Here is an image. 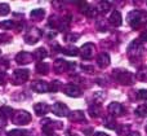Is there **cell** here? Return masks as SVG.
<instances>
[{
	"mask_svg": "<svg viewBox=\"0 0 147 136\" xmlns=\"http://www.w3.org/2000/svg\"><path fill=\"white\" fill-rule=\"evenodd\" d=\"M137 79L140 80H147V66H145L143 69H141L137 74Z\"/></svg>",
	"mask_w": 147,
	"mask_h": 136,
	"instance_id": "obj_33",
	"label": "cell"
},
{
	"mask_svg": "<svg viewBox=\"0 0 147 136\" xmlns=\"http://www.w3.org/2000/svg\"><path fill=\"white\" fill-rule=\"evenodd\" d=\"M146 132H147V126H146Z\"/></svg>",
	"mask_w": 147,
	"mask_h": 136,
	"instance_id": "obj_45",
	"label": "cell"
},
{
	"mask_svg": "<svg viewBox=\"0 0 147 136\" xmlns=\"http://www.w3.org/2000/svg\"><path fill=\"white\" fill-rule=\"evenodd\" d=\"M128 136H141V135H140V132H129Z\"/></svg>",
	"mask_w": 147,
	"mask_h": 136,
	"instance_id": "obj_43",
	"label": "cell"
},
{
	"mask_svg": "<svg viewBox=\"0 0 147 136\" xmlns=\"http://www.w3.org/2000/svg\"><path fill=\"white\" fill-rule=\"evenodd\" d=\"M94 51H96V47L92 43H85L80 49H79V53L83 57L84 60H90L94 54Z\"/></svg>",
	"mask_w": 147,
	"mask_h": 136,
	"instance_id": "obj_7",
	"label": "cell"
},
{
	"mask_svg": "<svg viewBox=\"0 0 147 136\" xmlns=\"http://www.w3.org/2000/svg\"><path fill=\"white\" fill-rule=\"evenodd\" d=\"M109 21H110V23H111L112 26H115V27H119V26L121 25V22H123L121 14H120L117 10H114V12L111 13V16H110Z\"/></svg>",
	"mask_w": 147,
	"mask_h": 136,
	"instance_id": "obj_16",
	"label": "cell"
},
{
	"mask_svg": "<svg viewBox=\"0 0 147 136\" xmlns=\"http://www.w3.org/2000/svg\"><path fill=\"white\" fill-rule=\"evenodd\" d=\"M8 66H9V64H8V61L0 62V71H3V70H5V69H7Z\"/></svg>",
	"mask_w": 147,
	"mask_h": 136,
	"instance_id": "obj_39",
	"label": "cell"
},
{
	"mask_svg": "<svg viewBox=\"0 0 147 136\" xmlns=\"http://www.w3.org/2000/svg\"><path fill=\"white\" fill-rule=\"evenodd\" d=\"M9 12H10L9 4H7V3H0V16H7V14H9Z\"/></svg>",
	"mask_w": 147,
	"mask_h": 136,
	"instance_id": "obj_29",
	"label": "cell"
},
{
	"mask_svg": "<svg viewBox=\"0 0 147 136\" xmlns=\"http://www.w3.org/2000/svg\"><path fill=\"white\" fill-rule=\"evenodd\" d=\"M97 65H98L101 69H105L110 65V56L107 53H99L97 56Z\"/></svg>",
	"mask_w": 147,
	"mask_h": 136,
	"instance_id": "obj_14",
	"label": "cell"
},
{
	"mask_svg": "<svg viewBox=\"0 0 147 136\" xmlns=\"http://www.w3.org/2000/svg\"><path fill=\"white\" fill-rule=\"evenodd\" d=\"M81 69L88 70L89 73H93V66H85V65H83V66H81Z\"/></svg>",
	"mask_w": 147,
	"mask_h": 136,
	"instance_id": "obj_41",
	"label": "cell"
},
{
	"mask_svg": "<svg viewBox=\"0 0 147 136\" xmlns=\"http://www.w3.org/2000/svg\"><path fill=\"white\" fill-rule=\"evenodd\" d=\"M103 124H105V127L109 129V130H115L116 129V122H115V119L112 118V117H107V118H105Z\"/></svg>",
	"mask_w": 147,
	"mask_h": 136,
	"instance_id": "obj_24",
	"label": "cell"
},
{
	"mask_svg": "<svg viewBox=\"0 0 147 136\" xmlns=\"http://www.w3.org/2000/svg\"><path fill=\"white\" fill-rule=\"evenodd\" d=\"M107 110L110 113V117H119L124 113V106L119 103H111L107 108Z\"/></svg>",
	"mask_w": 147,
	"mask_h": 136,
	"instance_id": "obj_9",
	"label": "cell"
},
{
	"mask_svg": "<svg viewBox=\"0 0 147 136\" xmlns=\"http://www.w3.org/2000/svg\"><path fill=\"white\" fill-rule=\"evenodd\" d=\"M115 77H116V80L120 84L130 86L134 83V75H133L132 73L127 71V70H116Z\"/></svg>",
	"mask_w": 147,
	"mask_h": 136,
	"instance_id": "obj_2",
	"label": "cell"
},
{
	"mask_svg": "<svg viewBox=\"0 0 147 136\" xmlns=\"http://www.w3.org/2000/svg\"><path fill=\"white\" fill-rule=\"evenodd\" d=\"M94 136H109V135H107V134H105V132L98 131V132H96V134H94Z\"/></svg>",
	"mask_w": 147,
	"mask_h": 136,
	"instance_id": "obj_42",
	"label": "cell"
},
{
	"mask_svg": "<svg viewBox=\"0 0 147 136\" xmlns=\"http://www.w3.org/2000/svg\"><path fill=\"white\" fill-rule=\"evenodd\" d=\"M59 21L61 20H58V17H57V16H52L51 17V20H49V26H51L52 29H58V26H59Z\"/></svg>",
	"mask_w": 147,
	"mask_h": 136,
	"instance_id": "obj_31",
	"label": "cell"
},
{
	"mask_svg": "<svg viewBox=\"0 0 147 136\" xmlns=\"http://www.w3.org/2000/svg\"><path fill=\"white\" fill-rule=\"evenodd\" d=\"M32 90L38 93H45L49 91V83L44 82V80H36L32 84Z\"/></svg>",
	"mask_w": 147,
	"mask_h": 136,
	"instance_id": "obj_12",
	"label": "cell"
},
{
	"mask_svg": "<svg viewBox=\"0 0 147 136\" xmlns=\"http://www.w3.org/2000/svg\"><path fill=\"white\" fill-rule=\"evenodd\" d=\"M5 80H7V74H5V71H0V84H4Z\"/></svg>",
	"mask_w": 147,
	"mask_h": 136,
	"instance_id": "obj_37",
	"label": "cell"
},
{
	"mask_svg": "<svg viewBox=\"0 0 147 136\" xmlns=\"http://www.w3.org/2000/svg\"><path fill=\"white\" fill-rule=\"evenodd\" d=\"M30 16H31V18H34V20L40 21L41 18L45 16V10L41 9V8H38V9H34L32 12L30 13Z\"/></svg>",
	"mask_w": 147,
	"mask_h": 136,
	"instance_id": "obj_21",
	"label": "cell"
},
{
	"mask_svg": "<svg viewBox=\"0 0 147 136\" xmlns=\"http://www.w3.org/2000/svg\"><path fill=\"white\" fill-rule=\"evenodd\" d=\"M63 91H65V93H66L67 96H70V97H80V96L83 95L81 90L78 87V86H75V84H67V86H65Z\"/></svg>",
	"mask_w": 147,
	"mask_h": 136,
	"instance_id": "obj_11",
	"label": "cell"
},
{
	"mask_svg": "<svg viewBox=\"0 0 147 136\" xmlns=\"http://www.w3.org/2000/svg\"><path fill=\"white\" fill-rule=\"evenodd\" d=\"M54 70H56V73L66 71V70H69V62L62 60V58L56 60V61H54Z\"/></svg>",
	"mask_w": 147,
	"mask_h": 136,
	"instance_id": "obj_15",
	"label": "cell"
},
{
	"mask_svg": "<svg viewBox=\"0 0 147 136\" xmlns=\"http://www.w3.org/2000/svg\"><path fill=\"white\" fill-rule=\"evenodd\" d=\"M13 114H14V112H13V109L9 108V106H1V108H0V116L4 117L5 119L12 118Z\"/></svg>",
	"mask_w": 147,
	"mask_h": 136,
	"instance_id": "obj_22",
	"label": "cell"
},
{
	"mask_svg": "<svg viewBox=\"0 0 147 136\" xmlns=\"http://www.w3.org/2000/svg\"><path fill=\"white\" fill-rule=\"evenodd\" d=\"M12 122L17 126H25L31 122V114L26 110H17L14 112L12 117Z\"/></svg>",
	"mask_w": 147,
	"mask_h": 136,
	"instance_id": "obj_1",
	"label": "cell"
},
{
	"mask_svg": "<svg viewBox=\"0 0 147 136\" xmlns=\"http://www.w3.org/2000/svg\"><path fill=\"white\" fill-rule=\"evenodd\" d=\"M136 114H137L138 117L147 116V101H146V103H143L142 105H140L137 109H136Z\"/></svg>",
	"mask_w": 147,
	"mask_h": 136,
	"instance_id": "obj_26",
	"label": "cell"
},
{
	"mask_svg": "<svg viewBox=\"0 0 147 136\" xmlns=\"http://www.w3.org/2000/svg\"><path fill=\"white\" fill-rule=\"evenodd\" d=\"M138 40L142 43V41H147V31H143L142 34H141V36H140V39Z\"/></svg>",
	"mask_w": 147,
	"mask_h": 136,
	"instance_id": "obj_38",
	"label": "cell"
},
{
	"mask_svg": "<svg viewBox=\"0 0 147 136\" xmlns=\"http://www.w3.org/2000/svg\"><path fill=\"white\" fill-rule=\"evenodd\" d=\"M89 114L93 118H97V117L101 116V106L97 105V104H93L92 106H89Z\"/></svg>",
	"mask_w": 147,
	"mask_h": 136,
	"instance_id": "obj_23",
	"label": "cell"
},
{
	"mask_svg": "<svg viewBox=\"0 0 147 136\" xmlns=\"http://www.w3.org/2000/svg\"><path fill=\"white\" fill-rule=\"evenodd\" d=\"M62 52H63L66 56H78L79 54V49L76 48V47H74V46H67V47H65V48H62Z\"/></svg>",
	"mask_w": 147,
	"mask_h": 136,
	"instance_id": "obj_20",
	"label": "cell"
},
{
	"mask_svg": "<svg viewBox=\"0 0 147 136\" xmlns=\"http://www.w3.org/2000/svg\"><path fill=\"white\" fill-rule=\"evenodd\" d=\"M69 118H70V121H72V122H83V121H85V116H84V113L81 110L71 112V113L69 114Z\"/></svg>",
	"mask_w": 147,
	"mask_h": 136,
	"instance_id": "obj_17",
	"label": "cell"
},
{
	"mask_svg": "<svg viewBox=\"0 0 147 136\" xmlns=\"http://www.w3.org/2000/svg\"><path fill=\"white\" fill-rule=\"evenodd\" d=\"M59 87H61V83H59L58 80H53V82L49 84V92H57V91L59 90Z\"/></svg>",
	"mask_w": 147,
	"mask_h": 136,
	"instance_id": "obj_32",
	"label": "cell"
},
{
	"mask_svg": "<svg viewBox=\"0 0 147 136\" xmlns=\"http://www.w3.org/2000/svg\"><path fill=\"white\" fill-rule=\"evenodd\" d=\"M34 60V54L28 53V52H20L16 56V62L20 65H27Z\"/></svg>",
	"mask_w": 147,
	"mask_h": 136,
	"instance_id": "obj_10",
	"label": "cell"
},
{
	"mask_svg": "<svg viewBox=\"0 0 147 136\" xmlns=\"http://www.w3.org/2000/svg\"><path fill=\"white\" fill-rule=\"evenodd\" d=\"M28 132L25 131V130H20V129H16V130H12V131L8 132L9 136H27Z\"/></svg>",
	"mask_w": 147,
	"mask_h": 136,
	"instance_id": "obj_28",
	"label": "cell"
},
{
	"mask_svg": "<svg viewBox=\"0 0 147 136\" xmlns=\"http://www.w3.org/2000/svg\"><path fill=\"white\" fill-rule=\"evenodd\" d=\"M0 57H1V52H0Z\"/></svg>",
	"mask_w": 147,
	"mask_h": 136,
	"instance_id": "obj_44",
	"label": "cell"
},
{
	"mask_svg": "<svg viewBox=\"0 0 147 136\" xmlns=\"http://www.w3.org/2000/svg\"><path fill=\"white\" fill-rule=\"evenodd\" d=\"M14 26H16V23L10 20H7V21H4V22L0 23V27L4 29V30H10V29H13Z\"/></svg>",
	"mask_w": 147,
	"mask_h": 136,
	"instance_id": "obj_30",
	"label": "cell"
},
{
	"mask_svg": "<svg viewBox=\"0 0 147 136\" xmlns=\"http://www.w3.org/2000/svg\"><path fill=\"white\" fill-rule=\"evenodd\" d=\"M143 13L140 12V10H133V12H130L129 14H128V20H129V23L130 26H132L133 29H138L141 25H142L143 22Z\"/></svg>",
	"mask_w": 147,
	"mask_h": 136,
	"instance_id": "obj_4",
	"label": "cell"
},
{
	"mask_svg": "<svg viewBox=\"0 0 147 136\" xmlns=\"http://www.w3.org/2000/svg\"><path fill=\"white\" fill-rule=\"evenodd\" d=\"M137 97L140 100H147V90H140L137 92Z\"/></svg>",
	"mask_w": 147,
	"mask_h": 136,
	"instance_id": "obj_34",
	"label": "cell"
},
{
	"mask_svg": "<svg viewBox=\"0 0 147 136\" xmlns=\"http://www.w3.org/2000/svg\"><path fill=\"white\" fill-rule=\"evenodd\" d=\"M79 38H80V35H79V34H70V35H66V39L69 41H76Z\"/></svg>",
	"mask_w": 147,
	"mask_h": 136,
	"instance_id": "obj_35",
	"label": "cell"
},
{
	"mask_svg": "<svg viewBox=\"0 0 147 136\" xmlns=\"http://www.w3.org/2000/svg\"><path fill=\"white\" fill-rule=\"evenodd\" d=\"M111 9V4L109 1H101L98 4V10L102 13H107L109 10Z\"/></svg>",
	"mask_w": 147,
	"mask_h": 136,
	"instance_id": "obj_27",
	"label": "cell"
},
{
	"mask_svg": "<svg viewBox=\"0 0 147 136\" xmlns=\"http://www.w3.org/2000/svg\"><path fill=\"white\" fill-rule=\"evenodd\" d=\"M34 57H35V58L40 62V61H43L44 58H47V57H48V52H47L45 48H38L35 51V53H34Z\"/></svg>",
	"mask_w": 147,
	"mask_h": 136,
	"instance_id": "obj_18",
	"label": "cell"
},
{
	"mask_svg": "<svg viewBox=\"0 0 147 136\" xmlns=\"http://www.w3.org/2000/svg\"><path fill=\"white\" fill-rule=\"evenodd\" d=\"M34 110H35L36 116L43 117V116H45V114L49 112V106L47 105L45 103H38V104H35V105H34Z\"/></svg>",
	"mask_w": 147,
	"mask_h": 136,
	"instance_id": "obj_13",
	"label": "cell"
},
{
	"mask_svg": "<svg viewBox=\"0 0 147 136\" xmlns=\"http://www.w3.org/2000/svg\"><path fill=\"white\" fill-rule=\"evenodd\" d=\"M52 112L53 114H56L57 117H69L70 110L67 108V105H65L63 103H56L52 105Z\"/></svg>",
	"mask_w": 147,
	"mask_h": 136,
	"instance_id": "obj_8",
	"label": "cell"
},
{
	"mask_svg": "<svg viewBox=\"0 0 147 136\" xmlns=\"http://www.w3.org/2000/svg\"><path fill=\"white\" fill-rule=\"evenodd\" d=\"M41 38V31L39 29H31V30L27 31V34L25 35V41L30 46L38 43Z\"/></svg>",
	"mask_w": 147,
	"mask_h": 136,
	"instance_id": "obj_5",
	"label": "cell"
},
{
	"mask_svg": "<svg viewBox=\"0 0 147 136\" xmlns=\"http://www.w3.org/2000/svg\"><path fill=\"white\" fill-rule=\"evenodd\" d=\"M5 126H7V119L0 116V129H3V127H5Z\"/></svg>",
	"mask_w": 147,
	"mask_h": 136,
	"instance_id": "obj_40",
	"label": "cell"
},
{
	"mask_svg": "<svg viewBox=\"0 0 147 136\" xmlns=\"http://www.w3.org/2000/svg\"><path fill=\"white\" fill-rule=\"evenodd\" d=\"M36 71H38V74H41V75L47 74V73L49 71V65L43 61L38 62V64H36Z\"/></svg>",
	"mask_w": 147,
	"mask_h": 136,
	"instance_id": "obj_19",
	"label": "cell"
},
{
	"mask_svg": "<svg viewBox=\"0 0 147 136\" xmlns=\"http://www.w3.org/2000/svg\"><path fill=\"white\" fill-rule=\"evenodd\" d=\"M30 77V71L27 69H18V70H14L12 74V83L14 86H20V84H23L26 80L28 79Z\"/></svg>",
	"mask_w": 147,
	"mask_h": 136,
	"instance_id": "obj_3",
	"label": "cell"
},
{
	"mask_svg": "<svg viewBox=\"0 0 147 136\" xmlns=\"http://www.w3.org/2000/svg\"><path fill=\"white\" fill-rule=\"evenodd\" d=\"M10 36L7 34H0V43H9Z\"/></svg>",
	"mask_w": 147,
	"mask_h": 136,
	"instance_id": "obj_36",
	"label": "cell"
},
{
	"mask_svg": "<svg viewBox=\"0 0 147 136\" xmlns=\"http://www.w3.org/2000/svg\"><path fill=\"white\" fill-rule=\"evenodd\" d=\"M70 16H67V17H65V18H62L61 21H59V26H58V29L61 31H66L67 29H69V26H70Z\"/></svg>",
	"mask_w": 147,
	"mask_h": 136,
	"instance_id": "obj_25",
	"label": "cell"
},
{
	"mask_svg": "<svg viewBox=\"0 0 147 136\" xmlns=\"http://www.w3.org/2000/svg\"><path fill=\"white\" fill-rule=\"evenodd\" d=\"M128 53H129L130 57H141V54H142V44H141V41L138 40V39L133 40L132 43L129 44V47H128Z\"/></svg>",
	"mask_w": 147,
	"mask_h": 136,
	"instance_id": "obj_6",
	"label": "cell"
}]
</instances>
